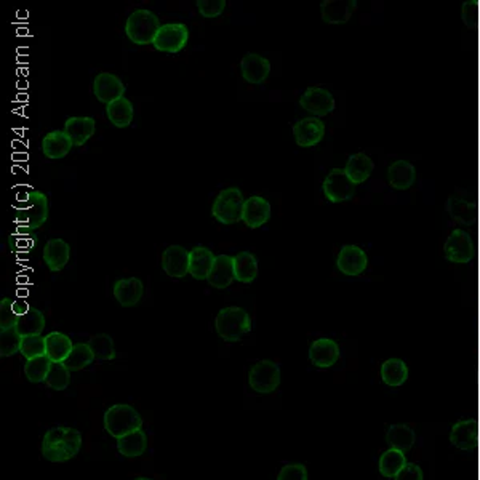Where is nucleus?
Wrapping results in <instances>:
<instances>
[{
  "instance_id": "nucleus-1",
  "label": "nucleus",
  "mask_w": 480,
  "mask_h": 480,
  "mask_svg": "<svg viewBox=\"0 0 480 480\" xmlns=\"http://www.w3.org/2000/svg\"><path fill=\"white\" fill-rule=\"evenodd\" d=\"M82 447V434L73 427H53L45 434L42 454L51 463L73 459Z\"/></svg>"
},
{
  "instance_id": "nucleus-2",
  "label": "nucleus",
  "mask_w": 480,
  "mask_h": 480,
  "mask_svg": "<svg viewBox=\"0 0 480 480\" xmlns=\"http://www.w3.org/2000/svg\"><path fill=\"white\" fill-rule=\"evenodd\" d=\"M215 329L218 336L224 339V341L235 343L240 341L242 336L252 330V319H250V314L245 309H242V307H223L216 316Z\"/></svg>"
},
{
  "instance_id": "nucleus-3",
  "label": "nucleus",
  "mask_w": 480,
  "mask_h": 480,
  "mask_svg": "<svg viewBox=\"0 0 480 480\" xmlns=\"http://www.w3.org/2000/svg\"><path fill=\"white\" fill-rule=\"evenodd\" d=\"M48 220V198L41 191H31L26 194L21 205L15 210V224L34 233Z\"/></svg>"
},
{
  "instance_id": "nucleus-4",
  "label": "nucleus",
  "mask_w": 480,
  "mask_h": 480,
  "mask_svg": "<svg viewBox=\"0 0 480 480\" xmlns=\"http://www.w3.org/2000/svg\"><path fill=\"white\" fill-rule=\"evenodd\" d=\"M162 28L156 13L147 9L134 10L125 23V34L134 45L154 43L157 32Z\"/></svg>"
},
{
  "instance_id": "nucleus-5",
  "label": "nucleus",
  "mask_w": 480,
  "mask_h": 480,
  "mask_svg": "<svg viewBox=\"0 0 480 480\" xmlns=\"http://www.w3.org/2000/svg\"><path fill=\"white\" fill-rule=\"evenodd\" d=\"M141 426H143V418L137 410L127 403H117L105 413V429L114 439L139 431Z\"/></svg>"
},
{
  "instance_id": "nucleus-6",
  "label": "nucleus",
  "mask_w": 480,
  "mask_h": 480,
  "mask_svg": "<svg viewBox=\"0 0 480 480\" xmlns=\"http://www.w3.org/2000/svg\"><path fill=\"white\" fill-rule=\"evenodd\" d=\"M243 203H245V198L239 188H226L216 196L213 207H211V215L218 223L226 224V226L237 224L242 221Z\"/></svg>"
},
{
  "instance_id": "nucleus-7",
  "label": "nucleus",
  "mask_w": 480,
  "mask_h": 480,
  "mask_svg": "<svg viewBox=\"0 0 480 480\" xmlns=\"http://www.w3.org/2000/svg\"><path fill=\"white\" fill-rule=\"evenodd\" d=\"M248 383L258 394H271L280 384V367L272 361H261L250 370Z\"/></svg>"
},
{
  "instance_id": "nucleus-8",
  "label": "nucleus",
  "mask_w": 480,
  "mask_h": 480,
  "mask_svg": "<svg viewBox=\"0 0 480 480\" xmlns=\"http://www.w3.org/2000/svg\"><path fill=\"white\" fill-rule=\"evenodd\" d=\"M189 41V29L183 23H166L154 38V48L162 53H178Z\"/></svg>"
},
{
  "instance_id": "nucleus-9",
  "label": "nucleus",
  "mask_w": 480,
  "mask_h": 480,
  "mask_svg": "<svg viewBox=\"0 0 480 480\" xmlns=\"http://www.w3.org/2000/svg\"><path fill=\"white\" fill-rule=\"evenodd\" d=\"M324 194L331 203L346 202L352 198L356 192V184L346 176L344 170L333 169L329 175H326L324 181Z\"/></svg>"
},
{
  "instance_id": "nucleus-10",
  "label": "nucleus",
  "mask_w": 480,
  "mask_h": 480,
  "mask_svg": "<svg viewBox=\"0 0 480 480\" xmlns=\"http://www.w3.org/2000/svg\"><path fill=\"white\" fill-rule=\"evenodd\" d=\"M299 106L304 111L311 112L312 117H324V115L330 114L335 109V100L330 92H326L325 88L311 87L307 88L304 95L301 96Z\"/></svg>"
},
{
  "instance_id": "nucleus-11",
  "label": "nucleus",
  "mask_w": 480,
  "mask_h": 480,
  "mask_svg": "<svg viewBox=\"0 0 480 480\" xmlns=\"http://www.w3.org/2000/svg\"><path fill=\"white\" fill-rule=\"evenodd\" d=\"M93 93L96 100L105 105H111V102L124 98L125 85L117 75L111 73H100L95 77L93 82Z\"/></svg>"
},
{
  "instance_id": "nucleus-12",
  "label": "nucleus",
  "mask_w": 480,
  "mask_h": 480,
  "mask_svg": "<svg viewBox=\"0 0 480 480\" xmlns=\"http://www.w3.org/2000/svg\"><path fill=\"white\" fill-rule=\"evenodd\" d=\"M293 134L299 147H314L324 139L325 124L317 117H304L293 125Z\"/></svg>"
},
{
  "instance_id": "nucleus-13",
  "label": "nucleus",
  "mask_w": 480,
  "mask_h": 480,
  "mask_svg": "<svg viewBox=\"0 0 480 480\" xmlns=\"http://www.w3.org/2000/svg\"><path fill=\"white\" fill-rule=\"evenodd\" d=\"M162 267L166 275L183 279L189 274V250L181 245H170L162 253Z\"/></svg>"
},
{
  "instance_id": "nucleus-14",
  "label": "nucleus",
  "mask_w": 480,
  "mask_h": 480,
  "mask_svg": "<svg viewBox=\"0 0 480 480\" xmlns=\"http://www.w3.org/2000/svg\"><path fill=\"white\" fill-rule=\"evenodd\" d=\"M269 220H271V203L266 198H262L261 196H252L250 198H245L242 221L250 229H258Z\"/></svg>"
},
{
  "instance_id": "nucleus-15",
  "label": "nucleus",
  "mask_w": 480,
  "mask_h": 480,
  "mask_svg": "<svg viewBox=\"0 0 480 480\" xmlns=\"http://www.w3.org/2000/svg\"><path fill=\"white\" fill-rule=\"evenodd\" d=\"M240 70L245 82L253 83V85H261L269 77V73H271V63H269L267 58L258 53H247L242 58Z\"/></svg>"
},
{
  "instance_id": "nucleus-16",
  "label": "nucleus",
  "mask_w": 480,
  "mask_h": 480,
  "mask_svg": "<svg viewBox=\"0 0 480 480\" xmlns=\"http://www.w3.org/2000/svg\"><path fill=\"white\" fill-rule=\"evenodd\" d=\"M367 262H368L367 255H365L362 248H358L356 245H344L339 250L336 266L339 269V272L354 277V275H361L365 271Z\"/></svg>"
},
{
  "instance_id": "nucleus-17",
  "label": "nucleus",
  "mask_w": 480,
  "mask_h": 480,
  "mask_svg": "<svg viewBox=\"0 0 480 480\" xmlns=\"http://www.w3.org/2000/svg\"><path fill=\"white\" fill-rule=\"evenodd\" d=\"M445 256L453 262H467L474 256V243L464 230H453L445 243Z\"/></svg>"
},
{
  "instance_id": "nucleus-18",
  "label": "nucleus",
  "mask_w": 480,
  "mask_h": 480,
  "mask_svg": "<svg viewBox=\"0 0 480 480\" xmlns=\"http://www.w3.org/2000/svg\"><path fill=\"white\" fill-rule=\"evenodd\" d=\"M144 293V285L138 277L120 279L114 284V298L124 307L137 306Z\"/></svg>"
},
{
  "instance_id": "nucleus-19",
  "label": "nucleus",
  "mask_w": 480,
  "mask_h": 480,
  "mask_svg": "<svg viewBox=\"0 0 480 480\" xmlns=\"http://www.w3.org/2000/svg\"><path fill=\"white\" fill-rule=\"evenodd\" d=\"M43 260L51 272H60L70 260V247L63 239H50L45 243Z\"/></svg>"
},
{
  "instance_id": "nucleus-20",
  "label": "nucleus",
  "mask_w": 480,
  "mask_h": 480,
  "mask_svg": "<svg viewBox=\"0 0 480 480\" xmlns=\"http://www.w3.org/2000/svg\"><path fill=\"white\" fill-rule=\"evenodd\" d=\"M235 280L234 274V256L230 255H218L215 260V265L211 267V272L208 275V284L218 288V290H224Z\"/></svg>"
},
{
  "instance_id": "nucleus-21",
  "label": "nucleus",
  "mask_w": 480,
  "mask_h": 480,
  "mask_svg": "<svg viewBox=\"0 0 480 480\" xmlns=\"http://www.w3.org/2000/svg\"><path fill=\"white\" fill-rule=\"evenodd\" d=\"M311 362L319 368H329L339 358L338 344L329 338L316 339L309 348Z\"/></svg>"
},
{
  "instance_id": "nucleus-22",
  "label": "nucleus",
  "mask_w": 480,
  "mask_h": 480,
  "mask_svg": "<svg viewBox=\"0 0 480 480\" xmlns=\"http://www.w3.org/2000/svg\"><path fill=\"white\" fill-rule=\"evenodd\" d=\"M356 0H324L320 5L322 19L329 24H344L356 10Z\"/></svg>"
},
{
  "instance_id": "nucleus-23",
  "label": "nucleus",
  "mask_w": 480,
  "mask_h": 480,
  "mask_svg": "<svg viewBox=\"0 0 480 480\" xmlns=\"http://www.w3.org/2000/svg\"><path fill=\"white\" fill-rule=\"evenodd\" d=\"M73 147H74L73 139L68 137L64 130L50 132L45 134L42 139V151L45 154V157H48L51 160L66 157Z\"/></svg>"
},
{
  "instance_id": "nucleus-24",
  "label": "nucleus",
  "mask_w": 480,
  "mask_h": 480,
  "mask_svg": "<svg viewBox=\"0 0 480 480\" xmlns=\"http://www.w3.org/2000/svg\"><path fill=\"white\" fill-rule=\"evenodd\" d=\"M216 256L205 247H196L189 252V275L196 280H207Z\"/></svg>"
},
{
  "instance_id": "nucleus-25",
  "label": "nucleus",
  "mask_w": 480,
  "mask_h": 480,
  "mask_svg": "<svg viewBox=\"0 0 480 480\" xmlns=\"http://www.w3.org/2000/svg\"><path fill=\"white\" fill-rule=\"evenodd\" d=\"M64 132L73 139L74 147L83 146L96 132V120L93 117H69L64 124Z\"/></svg>"
},
{
  "instance_id": "nucleus-26",
  "label": "nucleus",
  "mask_w": 480,
  "mask_h": 480,
  "mask_svg": "<svg viewBox=\"0 0 480 480\" xmlns=\"http://www.w3.org/2000/svg\"><path fill=\"white\" fill-rule=\"evenodd\" d=\"M73 348H74L73 341H70V338L68 335H64V333L51 331L45 336V349H47L45 354L50 357L51 362L64 363Z\"/></svg>"
},
{
  "instance_id": "nucleus-27",
  "label": "nucleus",
  "mask_w": 480,
  "mask_h": 480,
  "mask_svg": "<svg viewBox=\"0 0 480 480\" xmlns=\"http://www.w3.org/2000/svg\"><path fill=\"white\" fill-rule=\"evenodd\" d=\"M371 171H373V162H371L368 156H365L362 152L351 156L348 164L344 166L346 176H348L356 186L367 181Z\"/></svg>"
},
{
  "instance_id": "nucleus-28",
  "label": "nucleus",
  "mask_w": 480,
  "mask_h": 480,
  "mask_svg": "<svg viewBox=\"0 0 480 480\" xmlns=\"http://www.w3.org/2000/svg\"><path fill=\"white\" fill-rule=\"evenodd\" d=\"M235 280L240 284H252L258 277V260L250 252H240L234 256Z\"/></svg>"
},
{
  "instance_id": "nucleus-29",
  "label": "nucleus",
  "mask_w": 480,
  "mask_h": 480,
  "mask_svg": "<svg viewBox=\"0 0 480 480\" xmlns=\"http://www.w3.org/2000/svg\"><path fill=\"white\" fill-rule=\"evenodd\" d=\"M106 114L109 122L117 128H127L132 125L134 109L130 100H127L125 96L117 101L111 102L106 106Z\"/></svg>"
},
{
  "instance_id": "nucleus-30",
  "label": "nucleus",
  "mask_w": 480,
  "mask_h": 480,
  "mask_svg": "<svg viewBox=\"0 0 480 480\" xmlns=\"http://www.w3.org/2000/svg\"><path fill=\"white\" fill-rule=\"evenodd\" d=\"M415 169L407 160H397L388 170V179L395 189H408L415 183Z\"/></svg>"
},
{
  "instance_id": "nucleus-31",
  "label": "nucleus",
  "mask_w": 480,
  "mask_h": 480,
  "mask_svg": "<svg viewBox=\"0 0 480 480\" xmlns=\"http://www.w3.org/2000/svg\"><path fill=\"white\" fill-rule=\"evenodd\" d=\"M147 448V437L146 434L141 431H134L124 435V437L117 439V450L120 454L127 458H137L141 457Z\"/></svg>"
},
{
  "instance_id": "nucleus-32",
  "label": "nucleus",
  "mask_w": 480,
  "mask_h": 480,
  "mask_svg": "<svg viewBox=\"0 0 480 480\" xmlns=\"http://www.w3.org/2000/svg\"><path fill=\"white\" fill-rule=\"evenodd\" d=\"M16 329L23 338L42 335V331L45 329V316L41 311L36 309V307H31L24 316L18 317Z\"/></svg>"
},
{
  "instance_id": "nucleus-33",
  "label": "nucleus",
  "mask_w": 480,
  "mask_h": 480,
  "mask_svg": "<svg viewBox=\"0 0 480 480\" xmlns=\"http://www.w3.org/2000/svg\"><path fill=\"white\" fill-rule=\"evenodd\" d=\"M95 358L96 357L93 354L92 348L88 346V343H79V344H74L69 357L64 361V365H66L70 371H79L82 368L88 367V365H92Z\"/></svg>"
},
{
  "instance_id": "nucleus-34",
  "label": "nucleus",
  "mask_w": 480,
  "mask_h": 480,
  "mask_svg": "<svg viewBox=\"0 0 480 480\" xmlns=\"http://www.w3.org/2000/svg\"><path fill=\"white\" fill-rule=\"evenodd\" d=\"M381 375H383V381L388 384V386H400L407 381L408 376V370L407 365L403 363L399 358H390V361L384 362L383 368H381Z\"/></svg>"
},
{
  "instance_id": "nucleus-35",
  "label": "nucleus",
  "mask_w": 480,
  "mask_h": 480,
  "mask_svg": "<svg viewBox=\"0 0 480 480\" xmlns=\"http://www.w3.org/2000/svg\"><path fill=\"white\" fill-rule=\"evenodd\" d=\"M51 362L48 356H41L26 361L24 365V375L31 383H45L48 376V371L51 368Z\"/></svg>"
},
{
  "instance_id": "nucleus-36",
  "label": "nucleus",
  "mask_w": 480,
  "mask_h": 480,
  "mask_svg": "<svg viewBox=\"0 0 480 480\" xmlns=\"http://www.w3.org/2000/svg\"><path fill=\"white\" fill-rule=\"evenodd\" d=\"M405 466L407 463L403 452L397 450V448H390L380 459V472L384 477H395Z\"/></svg>"
},
{
  "instance_id": "nucleus-37",
  "label": "nucleus",
  "mask_w": 480,
  "mask_h": 480,
  "mask_svg": "<svg viewBox=\"0 0 480 480\" xmlns=\"http://www.w3.org/2000/svg\"><path fill=\"white\" fill-rule=\"evenodd\" d=\"M88 346L92 348L93 354L96 358H98V361H112V358H115L114 341L111 336L106 335V333L95 335L88 341Z\"/></svg>"
},
{
  "instance_id": "nucleus-38",
  "label": "nucleus",
  "mask_w": 480,
  "mask_h": 480,
  "mask_svg": "<svg viewBox=\"0 0 480 480\" xmlns=\"http://www.w3.org/2000/svg\"><path fill=\"white\" fill-rule=\"evenodd\" d=\"M70 383V370L61 362H53L45 384L55 390H64Z\"/></svg>"
},
{
  "instance_id": "nucleus-39",
  "label": "nucleus",
  "mask_w": 480,
  "mask_h": 480,
  "mask_svg": "<svg viewBox=\"0 0 480 480\" xmlns=\"http://www.w3.org/2000/svg\"><path fill=\"white\" fill-rule=\"evenodd\" d=\"M9 245L13 252H29L37 245V235L24 228L16 226V233L9 237Z\"/></svg>"
},
{
  "instance_id": "nucleus-40",
  "label": "nucleus",
  "mask_w": 480,
  "mask_h": 480,
  "mask_svg": "<svg viewBox=\"0 0 480 480\" xmlns=\"http://www.w3.org/2000/svg\"><path fill=\"white\" fill-rule=\"evenodd\" d=\"M23 336L19 335L16 326H13L10 330L0 331V356L10 357L15 356L16 352L21 349Z\"/></svg>"
},
{
  "instance_id": "nucleus-41",
  "label": "nucleus",
  "mask_w": 480,
  "mask_h": 480,
  "mask_svg": "<svg viewBox=\"0 0 480 480\" xmlns=\"http://www.w3.org/2000/svg\"><path fill=\"white\" fill-rule=\"evenodd\" d=\"M19 352H21V356L26 357V361H29V358H34V357L47 356L45 354V352H47V349H45V338L42 335L24 336Z\"/></svg>"
},
{
  "instance_id": "nucleus-42",
  "label": "nucleus",
  "mask_w": 480,
  "mask_h": 480,
  "mask_svg": "<svg viewBox=\"0 0 480 480\" xmlns=\"http://www.w3.org/2000/svg\"><path fill=\"white\" fill-rule=\"evenodd\" d=\"M388 440H389V444H393V448H397V450L402 452V450H407V448L412 445L413 434L405 426H397L389 431Z\"/></svg>"
},
{
  "instance_id": "nucleus-43",
  "label": "nucleus",
  "mask_w": 480,
  "mask_h": 480,
  "mask_svg": "<svg viewBox=\"0 0 480 480\" xmlns=\"http://www.w3.org/2000/svg\"><path fill=\"white\" fill-rule=\"evenodd\" d=\"M18 324V314L13 309V301L4 298L0 301V331L10 330Z\"/></svg>"
},
{
  "instance_id": "nucleus-44",
  "label": "nucleus",
  "mask_w": 480,
  "mask_h": 480,
  "mask_svg": "<svg viewBox=\"0 0 480 480\" xmlns=\"http://www.w3.org/2000/svg\"><path fill=\"white\" fill-rule=\"evenodd\" d=\"M198 13L203 18H216L226 9V0H197Z\"/></svg>"
},
{
  "instance_id": "nucleus-45",
  "label": "nucleus",
  "mask_w": 480,
  "mask_h": 480,
  "mask_svg": "<svg viewBox=\"0 0 480 480\" xmlns=\"http://www.w3.org/2000/svg\"><path fill=\"white\" fill-rule=\"evenodd\" d=\"M277 480H307V471L303 464H288L282 467Z\"/></svg>"
},
{
  "instance_id": "nucleus-46",
  "label": "nucleus",
  "mask_w": 480,
  "mask_h": 480,
  "mask_svg": "<svg viewBox=\"0 0 480 480\" xmlns=\"http://www.w3.org/2000/svg\"><path fill=\"white\" fill-rule=\"evenodd\" d=\"M395 480H422V472L418 466L407 464L399 474H397Z\"/></svg>"
},
{
  "instance_id": "nucleus-47",
  "label": "nucleus",
  "mask_w": 480,
  "mask_h": 480,
  "mask_svg": "<svg viewBox=\"0 0 480 480\" xmlns=\"http://www.w3.org/2000/svg\"><path fill=\"white\" fill-rule=\"evenodd\" d=\"M13 309L18 314V317H21L31 309V307L28 303H18V301H13Z\"/></svg>"
},
{
  "instance_id": "nucleus-48",
  "label": "nucleus",
  "mask_w": 480,
  "mask_h": 480,
  "mask_svg": "<svg viewBox=\"0 0 480 480\" xmlns=\"http://www.w3.org/2000/svg\"><path fill=\"white\" fill-rule=\"evenodd\" d=\"M134 480H151V479H147V477H139V479H134Z\"/></svg>"
}]
</instances>
